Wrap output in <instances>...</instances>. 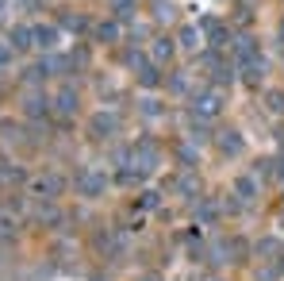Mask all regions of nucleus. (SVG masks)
I'll return each mask as SVG.
<instances>
[{"mask_svg": "<svg viewBox=\"0 0 284 281\" xmlns=\"http://www.w3.org/2000/svg\"><path fill=\"white\" fill-rule=\"evenodd\" d=\"M100 185H104V181H100V177H92V174H85V177H81V189H85L88 196H92V193H100Z\"/></svg>", "mask_w": 284, "mask_h": 281, "instance_id": "f03ea898", "label": "nucleus"}, {"mask_svg": "<svg viewBox=\"0 0 284 281\" xmlns=\"http://www.w3.org/2000/svg\"><path fill=\"white\" fill-rule=\"evenodd\" d=\"M35 39H39V46H54V27H39V31H35Z\"/></svg>", "mask_w": 284, "mask_h": 281, "instance_id": "7ed1b4c3", "label": "nucleus"}, {"mask_svg": "<svg viewBox=\"0 0 284 281\" xmlns=\"http://www.w3.org/2000/svg\"><path fill=\"white\" fill-rule=\"evenodd\" d=\"M35 193L39 196H58L61 193V177H54V174L39 177V181H35Z\"/></svg>", "mask_w": 284, "mask_h": 281, "instance_id": "f257e3e1", "label": "nucleus"}, {"mask_svg": "<svg viewBox=\"0 0 284 281\" xmlns=\"http://www.w3.org/2000/svg\"><path fill=\"white\" fill-rule=\"evenodd\" d=\"M27 112H31V116H39V112H46V100H31V104H27Z\"/></svg>", "mask_w": 284, "mask_h": 281, "instance_id": "423d86ee", "label": "nucleus"}, {"mask_svg": "<svg viewBox=\"0 0 284 281\" xmlns=\"http://www.w3.org/2000/svg\"><path fill=\"white\" fill-rule=\"evenodd\" d=\"M58 108H61V112H73V108H77L73 93H58Z\"/></svg>", "mask_w": 284, "mask_h": 281, "instance_id": "20e7f679", "label": "nucleus"}, {"mask_svg": "<svg viewBox=\"0 0 284 281\" xmlns=\"http://www.w3.org/2000/svg\"><path fill=\"white\" fill-rule=\"evenodd\" d=\"M27 39H31V31H27V27H16V46H27Z\"/></svg>", "mask_w": 284, "mask_h": 281, "instance_id": "39448f33", "label": "nucleus"}]
</instances>
